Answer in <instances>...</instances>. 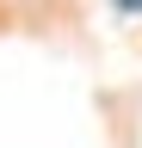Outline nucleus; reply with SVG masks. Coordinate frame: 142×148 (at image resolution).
<instances>
[{
	"mask_svg": "<svg viewBox=\"0 0 142 148\" xmlns=\"http://www.w3.org/2000/svg\"><path fill=\"white\" fill-rule=\"evenodd\" d=\"M111 6H123V12H142V0H111Z\"/></svg>",
	"mask_w": 142,
	"mask_h": 148,
	"instance_id": "f257e3e1",
	"label": "nucleus"
}]
</instances>
